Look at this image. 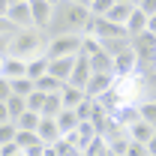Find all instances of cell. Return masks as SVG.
Returning <instances> with one entry per match:
<instances>
[{
  "label": "cell",
  "mask_w": 156,
  "mask_h": 156,
  "mask_svg": "<svg viewBox=\"0 0 156 156\" xmlns=\"http://www.w3.org/2000/svg\"><path fill=\"white\" fill-rule=\"evenodd\" d=\"M90 6L87 3H75V0H60L54 3V15L51 24L45 27V36H84L87 24H90Z\"/></svg>",
  "instance_id": "obj_1"
},
{
  "label": "cell",
  "mask_w": 156,
  "mask_h": 156,
  "mask_svg": "<svg viewBox=\"0 0 156 156\" xmlns=\"http://www.w3.org/2000/svg\"><path fill=\"white\" fill-rule=\"evenodd\" d=\"M45 45H48L45 30L24 27V30H15V33H12L6 54H12V57H18V60H33V57H39V54H45Z\"/></svg>",
  "instance_id": "obj_2"
},
{
  "label": "cell",
  "mask_w": 156,
  "mask_h": 156,
  "mask_svg": "<svg viewBox=\"0 0 156 156\" xmlns=\"http://www.w3.org/2000/svg\"><path fill=\"white\" fill-rule=\"evenodd\" d=\"M81 39L84 36H51L48 45H45V57L54 60V57H75L81 51Z\"/></svg>",
  "instance_id": "obj_3"
},
{
  "label": "cell",
  "mask_w": 156,
  "mask_h": 156,
  "mask_svg": "<svg viewBox=\"0 0 156 156\" xmlns=\"http://www.w3.org/2000/svg\"><path fill=\"white\" fill-rule=\"evenodd\" d=\"M90 75H93V69H90V57H87L84 51H78V54H75V66H72V72H69V81H66V84L87 87Z\"/></svg>",
  "instance_id": "obj_4"
},
{
  "label": "cell",
  "mask_w": 156,
  "mask_h": 156,
  "mask_svg": "<svg viewBox=\"0 0 156 156\" xmlns=\"http://www.w3.org/2000/svg\"><path fill=\"white\" fill-rule=\"evenodd\" d=\"M99 132H96V126H93V123H90V120H81V123H78L75 129H72V132H69V141H72V144H75L78 150H81V153H84V147H87V144H90V141H93V138H96Z\"/></svg>",
  "instance_id": "obj_5"
},
{
  "label": "cell",
  "mask_w": 156,
  "mask_h": 156,
  "mask_svg": "<svg viewBox=\"0 0 156 156\" xmlns=\"http://www.w3.org/2000/svg\"><path fill=\"white\" fill-rule=\"evenodd\" d=\"M114 72H93L90 75V81H87V87H84V93L90 99H96L99 93H105V90H111L114 87Z\"/></svg>",
  "instance_id": "obj_6"
},
{
  "label": "cell",
  "mask_w": 156,
  "mask_h": 156,
  "mask_svg": "<svg viewBox=\"0 0 156 156\" xmlns=\"http://www.w3.org/2000/svg\"><path fill=\"white\" fill-rule=\"evenodd\" d=\"M30 12H33V27L45 30L51 24V15H54V3H48V0H30Z\"/></svg>",
  "instance_id": "obj_7"
},
{
  "label": "cell",
  "mask_w": 156,
  "mask_h": 156,
  "mask_svg": "<svg viewBox=\"0 0 156 156\" xmlns=\"http://www.w3.org/2000/svg\"><path fill=\"white\" fill-rule=\"evenodd\" d=\"M6 18L12 21L18 30H24V27H33V12H30V0L27 3H12L9 6V12H6Z\"/></svg>",
  "instance_id": "obj_8"
},
{
  "label": "cell",
  "mask_w": 156,
  "mask_h": 156,
  "mask_svg": "<svg viewBox=\"0 0 156 156\" xmlns=\"http://www.w3.org/2000/svg\"><path fill=\"white\" fill-rule=\"evenodd\" d=\"M135 69H138V57H135V51H132V48L120 51V54L114 57V75H117V78L135 75Z\"/></svg>",
  "instance_id": "obj_9"
},
{
  "label": "cell",
  "mask_w": 156,
  "mask_h": 156,
  "mask_svg": "<svg viewBox=\"0 0 156 156\" xmlns=\"http://www.w3.org/2000/svg\"><path fill=\"white\" fill-rule=\"evenodd\" d=\"M0 75L9 78V81L27 75V60H18V57H12V54H6V57L0 60Z\"/></svg>",
  "instance_id": "obj_10"
},
{
  "label": "cell",
  "mask_w": 156,
  "mask_h": 156,
  "mask_svg": "<svg viewBox=\"0 0 156 156\" xmlns=\"http://www.w3.org/2000/svg\"><path fill=\"white\" fill-rule=\"evenodd\" d=\"M39 138H42V144H57L60 138V126H57V120H54V117H42V120H39Z\"/></svg>",
  "instance_id": "obj_11"
},
{
  "label": "cell",
  "mask_w": 156,
  "mask_h": 156,
  "mask_svg": "<svg viewBox=\"0 0 156 156\" xmlns=\"http://www.w3.org/2000/svg\"><path fill=\"white\" fill-rule=\"evenodd\" d=\"M72 66H75V57H54L48 60V75L60 78L63 84L69 81V72H72Z\"/></svg>",
  "instance_id": "obj_12"
},
{
  "label": "cell",
  "mask_w": 156,
  "mask_h": 156,
  "mask_svg": "<svg viewBox=\"0 0 156 156\" xmlns=\"http://www.w3.org/2000/svg\"><path fill=\"white\" fill-rule=\"evenodd\" d=\"M60 99H63V108H78L87 93H84V87H75V84H63V90H60Z\"/></svg>",
  "instance_id": "obj_13"
},
{
  "label": "cell",
  "mask_w": 156,
  "mask_h": 156,
  "mask_svg": "<svg viewBox=\"0 0 156 156\" xmlns=\"http://www.w3.org/2000/svg\"><path fill=\"white\" fill-rule=\"evenodd\" d=\"M54 120H57V126H60V135H69L78 123H81V120H78V114H75V108H63Z\"/></svg>",
  "instance_id": "obj_14"
},
{
  "label": "cell",
  "mask_w": 156,
  "mask_h": 156,
  "mask_svg": "<svg viewBox=\"0 0 156 156\" xmlns=\"http://www.w3.org/2000/svg\"><path fill=\"white\" fill-rule=\"evenodd\" d=\"M126 132H129V138H132V141H141V144H144V141L153 135L156 129L150 126V123H147V120H141V117H138L132 126H126Z\"/></svg>",
  "instance_id": "obj_15"
},
{
  "label": "cell",
  "mask_w": 156,
  "mask_h": 156,
  "mask_svg": "<svg viewBox=\"0 0 156 156\" xmlns=\"http://www.w3.org/2000/svg\"><path fill=\"white\" fill-rule=\"evenodd\" d=\"M123 27H126V33H129V36H138V33H144V30H147V15L135 6V9H132V15H129V21H126Z\"/></svg>",
  "instance_id": "obj_16"
},
{
  "label": "cell",
  "mask_w": 156,
  "mask_h": 156,
  "mask_svg": "<svg viewBox=\"0 0 156 156\" xmlns=\"http://www.w3.org/2000/svg\"><path fill=\"white\" fill-rule=\"evenodd\" d=\"M99 45H102V51H108L111 57H117L120 51H126V48H132V36H117V39H102Z\"/></svg>",
  "instance_id": "obj_17"
},
{
  "label": "cell",
  "mask_w": 156,
  "mask_h": 156,
  "mask_svg": "<svg viewBox=\"0 0 156 156\" xmlns=\"http://www.w3.org/2000/svg\"><path fill=\"white\" fill-rule=\"evenodd\" d=\"M132 9H135V3H114V6L108 9V15H105V18L114 21V24H126L129 15H132Z\"/></svg>",
  "instance_id": "obj_18"
},
{
  "label": "cell",
  "mask_w": 156,
  "mask_h": 156,
  "mask_svg": "<svg viewBox=\"0 0 156 156\" xmlns=\"http://www.w3.org/2000/svg\"><path fill=\"white\" fill-rule=\"evenodd\" d=\"M90 69L93 72H114V57L108 51H96V54H90Z\"/></svg>",
  "instance_id": "obj_19"
},
{
  "label": "cell",
  "mask_w": 156,
  "mask_h": 156,
  "mask_svg": "<svg viewBox=\"0 0 156 156\" xmlns=\"http://www.w3.org/2000/svg\"><path fill=\"white\" fill-rule=\"evenodd\" d=\"M45 72H48V57H45V54L27 60V78H33V81H36V78H42Z\"/></svg>",
  "instance_id": "obj_20"
},
{
  "label": "cell",
  "mask_w": 156,
  "mask_h": 156,
  "mask_svg": "<svg viewBox=\"0 0 156 156\" xmlns=\"http://www.w3.org/2000/svg\"><path fill=\"white\" fill-rule=\"evenodd\" d=\"M63 111V99L60 93H45V105H42V117H57Z\"/></svg>",
  "instance_id": "obj_21"
},
{
  "label": "cell",
  "mask_w": 156,
  "mask_h": 156,
  "mask_svg": "<svg viewBox=\"0 0 156 156\" xmlns=\"http://www.w3.org/2000/svg\"><path fill=\"white\" fill-rule=\"evenodd\" d=\"M81 156H111V150H108V141H105V135H96L87 147H84V153Z\"/></svg>",
  "instance_id": "obj_22"
},
{
  "label": "cell",
  "mask_w": 156,
  "mask_h": 156,
  "mask_svg": "<svg viewBox=\"0 0 156 156\" xmlns=\"http://www.w3.org/2000/svg\"><path fill=\"white\" fill-rule=\"evenodd\" d=\"M36 90H42V93H60V90H63V81L45 72L42 78H36Z\"/></svg>",
  "instance_id": "obj_23"
},
{
  "label": "cell",
  "mask_w": 156,
  "mask_h": 156,
  "mask_svg": "<svg viewBox=\"0 0 156 156\" xmlns=\"http://www.w3.org/2000/svg\"><path fill=\"white\" fill-rule=\"evenodd\" d=\"M39 120H42L39 111H24V114L15 120V126H18V129H27V132H36V129H39Z\"/></svg>",
  "instance_id": "obj_24"
},
{
  "label": "cell",
  "mask_w": 156,
  "mask_h": 156,
  "mask_svg": "<svg viewBox=\"0 0 156 156\" xmlns=\"http://www.w3.org/2000/svg\"><path fill=\"white\" fill-rule=\"evenodd\" d=\"M33 90H36V81H33V78H27V75L12 78V93H15V96H30Z\"/></svg>",
  "instance_id": "obj_25"
},
{
  "label": "cell",
  "mask_w": 156,
  "mask_h": 156,
  "mask_svg": "<svg viewBox=\"0 0 156 156\" xmlns=\"http://www.w3.org/2000/svg\"><path fill=\"white\" fill-rule=\"evenodd\" d=\"M138 117L147 120L150 126L156 129V99H147V102H138Z\"/></svg>",
  "instance_id": "obj_26"
},
{
  "label": "cell",
  "mask_w": 156,
  "mask_h": 156,
  "mask_svg": "<svg viewBox=\"0 0 156 156\" xmlns=\"http://www.w3.org/2000/svg\"><path fill=\"white\" fill-rule=\"evenodd\" d=\"M42 138H39V132H27V129H18L15 132V144H18L21 150H27V147H33V144H39Z\"/></svg>",
  "instance_id": "obj_27"
},
{
  "label": "cell",
  "mask_w": 156,
  "mask_h": 156,
  "mask_svg": "<svg viewBox=\"0 0 156 156\" xmlns=\"http://www.w3.org/2000/svg\"><path fill=\"white\" fill-rule=\"evenodd\" d=\"M6 108H9L12 120H18V117L24 114V111H27V102H24V96H15V93H12V96L6 99Z\"/></svg>",
  "instance_id": "obj_28"
},
{
  "label": "cell",
  "mask_w": 156,
  "mask_h": 156,
  "mask_svg": "<svg viewBox=\"0 0 156 156\" xmlns=\"http://www.w3.org/2000/svg\"><path fill=\"white\" fill-rule=\"evenodd\" d=\"M54 150H57V156H81V150H78V147H75V144H72L66 135L54 144Z\"/></svg>",
  "instance_id": "obj_29"
},
{
  "label": "cell",
  "mask_w": 156,
  "mask_h": 156,
  "mask_svg": "<svg viewBox=\"0 0 156 156\" xmlns=\"http://www.w3.org/2000/svg\"><path fill=\"white\" fill-rule=\"evenodd\" d=\"M24 102H27V111H39V114H42V105H45V93H42V90H33L30 96H24Z\"/></svg>",
  "instance_id": "obj_30"
},
{
  "label": "cell",
  "mask_w": 156,
  "mask_h": 156,
  "mask_svg": "<svg viewBox=\"0 0 156 156\" xmlns=\"http://www.w3.org/2000/svg\"><path fill=\"white\" fill-rule=\"evenodd\" d=\"M15 132H18L15 120H9V123H0V144H9V141H15Z\"/></svg>",
  "instance_id": "obj_31"
},
{
  "label": "cell",
  "mask_w": 156,
  "mask_h": 156,
  "mask_svg": "<svg viewBox=\"0 0 156 156\" xmlns=\"http://www.w3.org/2000/svg\"><path fill=\"white\" fill-rule=\"evenodd\" d=\"M117 0H90L87 6H90V15H108V9L114 6Z\"/></svg>",
  "instance_id": "obj_32"
},
{
  "label": "cell",
  "mask_w": 156,
  "mask_h": 156,
  "mask_svg": "<svg viewBox=\"0 0 156 156\" xmlns=\"http://www.w3.org/2000/svg\"><path fill=\"white\" fill-rule=\"evenodd\" d=\"M93 108H96V99H84V102H81V105H78L75 108V114H78V120H90V117H93Z\"/></svg>",
  "instance_id": "obj_33"
},
{
  "label": "cell",
  "mask_w": 156,
  "mask_h": 156,
  "mask_svg": "<svg viewBox=\"0 0 156 156\" xmlns=\"http://www.w3.org/2000/svg\"><path fill=\"white\" fill-rule=\"evenodd\" d=\"M9 96H12V81L0 75V102H6Z\"/></svg>",
  "instance_id": "obj_34"
},
{
  "label": "cell",
  "mask_w": 156,
  "mask_h": 156,
  "mask_svg": "<svg viewBox=\"0 0 156 156\" xmlns=\"http://www.w3.org/2000/svg\"><path fill=\"white\" fill-rule=\"evenodd\" d=\"M126 156H147V147H144L141 141H132L129 150H126Z\"/></svg>",
  "instance_id": "obj_35"
},
{
  "label": "cell",
  "mask_w": 156,
  "mask_h": 156,
  "mask_svg": "<svg viewBox=\"0 0 156 156\" xmlns=\"http://www.w3.org/2000/svg\"><path fill=\"white\" fill-rule=\"evenodd\" d=\"M21 153V147L15 144V141H9V144H0V156H15Z\"/></svg>",
  "instance_id": "obj_36"
},
{
  "label": "cell",
  "mask_w": 156,
  "mask_h": 156,
  "mask_svg": "<svg viewBox=\"0 0 156 156\" xmlns=\"http://www.w3.org/2000/svg\"><path fill=\"white\" fill-rule=\"evenodd\" d=\"M15 30H18V27H15L12 21L6 18V15H0V36H3V33H15Z\"/></svg>",
  "instance_id": "obj_37"
},
{
  "label": "cell",
  "mask_w": 156,
  "mask_h": 156,
  "mask_svg": "<svg viewBox=\"0 0 156 156\" xmlns=\"http://www.w3.org/2000/svg\"><path fill=\"white\" fill-rule=\"evenodd\" d=\"M138 9H141L144 15H156V0H141V3H138Z\"/></svg>",
  "instance_id": "obj_38"
},
{
  "label": "cell",
  "mask_w": 156,
  "mask_h": 156,
  "mask_svg": "<svg viewBox=\"0 0 156 156\" xmlns=\"http://www.w3.org/2000/svg\"><path fill=\"white\" fill-rule=\"evenodd\" d=\"M9 39H12V33H3V36H0V57H6V51H9Z\"/></svg>",
  "instance_id": "obj_39"
},
{
  "label": "cell",
  "mask_w": 156,
  "mask_h": 156,
  "mask_svg": "<svg viewBox=\"0 0 156 156\" xmlns=\"http://www.w3.org/2000/svg\"><path fill=\"white\" fill-rule=\"evenodd\" d=\"M24 153H27V156H42V153H45V144L39 141V144H33V147H27Z\"/></svg>",
  "instance_id": "obj_40"
},
{
  "label": "cell",
  "mask_w": 156,
  "mask_h": 156,
  "mask_svg": "<svg viewBox=\"0 0 156 156\" xmlns=\"http://www.w3.org/2000/svg\"><path fill=\"white\" fill-rule=\"evenodd\" d=\"M144 147H147V156H156V132L144 141Z\"/></svg>",
  "instance_id": "obj_41"
},
{
  "label": "cell",
  "mask_w": 156,
  "mask_h": 156,
  "mask_svg": "<svg viewBox=\"0 0 156 156\" xmlns=\"http://www.w3.org/2000/svg\"><path fill=\"white\" fill-rule=\"evenodd\" d=\"M12 114H9V108H6V102H0V123H9Z\"/></svg>",
  "instance_id": "obj_42"
},
{
  "label": "cell",
  "mask_w": 156,
  "mask_h": 156,
  "mask_svg": "<svg viewBox=\"0 0 156 156\" xmlns=\"http://www.w3.org/2000/svg\"><path fill=\"white\" fill-rule=\"evenodd\" d=\"M147 33L156 36V15H147Z\"/></svg>",
  "instance_id": "obj_43"
},
{
  "label": "cell",
  "mask_w": 156,
  "mask_h": 156,
  "mask_svg": "<svg viewBox=\"0 0 156 156\" xmlns=\"http://www.w3.org/2000/svg\"><path fill=\"white\" fill-rule=\"evenodd\" d=\"M9 6H12V0H0V15H6V12H9Z\"/></svg>",
  "instance_id": "obj_44"
},
{
  "label": "cell",
  "mask_w": 156,
  "mask_h": 156,
  "mask_svg": "<svg viewBox=\"0 0 156 156\" xmlns=\"http://www.w3.org/2000/svg\"><path fill=\"white\" fill-rule=\"evenodd\" d=\"M42 156H57V150H54V144H45V153Z\"/></svg>",
  "instance_id": "obj_45"
},
{
  "label": "cell",
  "mask_w": 156,
  "mask_h": 156,
  "mask_svg": "<svg viewBox=\"0 0 156 156\" xmlns=\"http://www.w3.org/2000/svg\"><path fill=\"white\" fill-rule=\"evenodd\" d=\"M117 3H132V0H117Z\"/></svg>",
  "instance_id": "obj_46"
},
{
  "label": "cell",
  "mask_w": 156,
  "mask_h": 156,
  "mask_svg": "<svg viewBox=\"0 0 156 156\" xmlns=\"http://www.w3.org/2000/svg\"><path fill=\"white\" fill-rule=\"evenodd\" d=\"M12 3H27V0H12Z\"/></svg>",
  "instance_id": "obj_47"
},
{
  "label": "cell",
  "mask_w": 156,
  "mask_h": 156,
  "mask_svg": "<svg viewBox=\"0 0 156 156\" xmlns=\"http://www.w3.org/2000/svg\"><path fill=\"white\" fill-rule=\"evenodd\" d=\"M15 156H27V153H24V150H21V153H15Z\"/></svg>",
  "instance_id": "obj_48"
},
{
  "label": "cell",
  "mask_w": 156,
  "mask_h": 156,
  "mask_svg": "<svg viewBox=\"0 0 156 156\" xmlns=\"http://www.w3.org/2000/svg\"><path fill=\"white\" fill-rule=\"evenodd\" d=\"M48 3H60V0H48Z\"/></svg>",
  "instance_id": "obj_49"
},
{
  "label": "cell",
  "mask_w": 156,
  "mask_h": 156,
  "mask_svg": "<svg viewBox=\"0 0 156 156\" xmlns=\"http://www.w3.org/2000/svg\"><path fill=\"white\" fill-rule=\"evenodd\" d=\"M132 3H135V6H138V3H141V0H132Z\"/></svg>",
  "instance_id": "obj_50"
},
{
  "label": "cell",
  "mask_w": 156,
  "mask_h": 156,
  "mask_svg": "<svg viewBox=\"0 0 156 156\" xmlns=\"http://www.w3.org/2000/svg\"><path fill=\"white\" fill-rule=\"evenodd\" d=\"M0 60H3V57H0Z\"/></svg>",
  "instance_id": "obj_51"
}]
</instances>
